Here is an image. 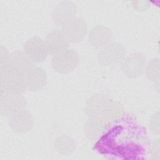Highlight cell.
Returning <instances> with one entry per match:
<instances>
[{
	"mask_svg": "<svg viewBox=\"0 0 160 160\" xmlns=\"http://www.w3.org/2000/svg\"><path fill=\"white\" fill-rule=\"evenodd\" d=\"M149 146L146 129L134 116L126 114L109 124L93 150L109 159H143Z\"/></svg>",
	"mask_w": 160,
	"mask_h": 160,
	"instance_id": "obj_1",
	"label": "cell"
},
{
	"mask_svg": "<svg viewBox=\"0 0 160 160\" xmlns=\"http://www.w3.org/2000/svg\"><path fill=\"white\" fill-rule=\"evenodd\" d=\"M1 91L22 94L27 88L24 74L10 66L1 69Z\"/></svg>",
	"mask_w": 160,
	"mask_h": 160,
	"instance_id": "obj_2",
	"label": "cell"
},
{
	"mask_svg": "<svg viewBox=\"0 0 160 160\" xmlns=\"http://www.w3.org/2000/svg\"><path fill=\"white\" fill-rule=\"evenodd\" d=\"M4 92V95L1 93V110L3 116H11L22 110L26 104L22 94Z\"/></svg>",
	"mask_w": 160,
	"mask_h": 160,
	"instance_id": "obj_3",
	"label": "cell"
},
{
	"mask_svg": "<svg viewBox=\"0 0 160 160\" xmlns=\"http://www.w3.org/2000/svg\"><path fill=\"white\" fill-rule=\"evenodd\" d=\"M78 62V54L72 49L56 55L52 61L54 69L61 73H67L71 71L76 68Z\"/></svg>",
	"mask_w": 160,
	"mask_h": 160,
	"instance_id": "obj_4",
	"label": "cell"
},
{
	"mask_svg": "<svg viewBox=\"0 0 160 160\" xmlns=\"http://www.w3.org/2000/svg\"><path fill=\"white\" fill-rule=\"evenodd\" d=\"M63 33L69 41L77 42L82 41L86 32V23L81 18L68 20L62 27Z\"/></svg>",
	"mask_w": 160,
	"mask_h": 160,
	"instance_id": "obj_5",
	"label": "cell"
},
{
	"mask_svg": "<svg viewBox=\"0 0 160 160\" xmlns=\"http://www.w3.org/2000/svg\"><path fill=\"white\" fill-rule=\"evenodd\" d=\"M24 53L33 61H43L48 56V51L42 39L33 38L29 39L24 46Z\"/></svg>",
	"mask_w": 160,
	"mask_h": 160,
	"instance_id": "obj_6",
	"label": "cell"
},
{
	"mask_svg": "<svg viewBox=\"0 0 160 160\" xmlns=\"http://www.w3.org/2000/svg\"><path fill=\"white\" fill-rule=\"evenodd\" d=\"M69 41L63 32L54 31L48 34L45 44L49 53L57 55L67 51Z\"/></svg>",
	"mask_w": 160,
	"mask_h": 160,
	"instance_id": "obj_7",
	"label": "cell"
},
{
	"mask_svg": "<svg viewBox=\"0 0 160 160\" xmlns=\"http://www.w3.org/2000/svg\"><path fill=\"white\" fill-rule=\"evenodd\" d=\"M24 78L26 87L31 91L41 89L46 82V74L41 68H32L26 74Z\"/></svg>",
	"mask_w": 160,
	"mask_h": 160,
	"instance_id": "obj_8",
	"label": "cell"
},
{
	"mask_svg": "<svg viewBox=\"0 0 160 160\" xmlns=\"http://www.w3.org/2000/svg\"><path fill=\"white\" fill-rule=\"evenodd\" d=\"M32 66L31 60L25 53L15 51L10 55L9 66L16 69L24 74L31 69Z\"/></svg>",
	"mask_w": 160,
	"mask_h": 160,
	"instance_id": "obj_9",
	"label": "cell"
}]
</instances>
